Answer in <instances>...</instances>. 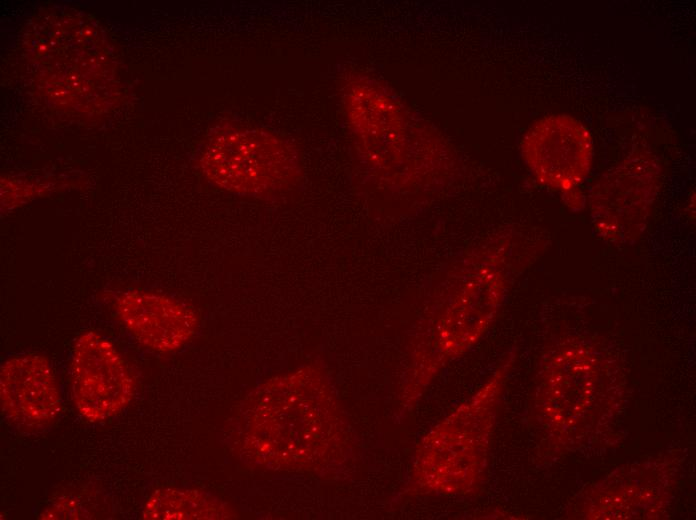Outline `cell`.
Masks as SVG:
<instances>
[{
	"label": "cell",
	"mask_w": 696,
	"mask_h": 520,
	"mask_svg": "<svg viewBox=\"0 0 696 520\" xmlns=\"http://www.w3.org/2000/svg\"><path fill=\"white\" fill-rule=\"evenodd\" d=\"M522 155L535 178L545 186L568 192L589 175L593 145L585 126L564 114L546 116L526 132Z\"/></svg>",
	"instance_id": "6"
},
{
	"label": "cell",
	"mask_w": 696,
	"mask_h": 520,
	"mask_svg": "<svg viewBox=\"0 0 696 520\" xmlns=\"http://www.w3.org/2000/svg\"><path fill=\"white\" fill-rule=\"evenodd\" d=\"M659 179L658 162L646 153H634L603 174L589 197L595 233L617 245L636 241L645 230Z\"/></svg>",
	"instance_id": "4"
},
{
	"label": "cell",
	"mask_w": 696,
	"mask_h": 520,
	"mask_svg": "<svg viewBox=\"0 0 696 520\" xmlns=\"http://www.w3.org/2000/svg\"><path fill=\"white\" fill-rule=\"evenodd\" d=\"M117 313L138 342L159 353L179 350L198 328V317L192 308L160 293H122L117 299Z\"/></svg>",
	"instance_id": "8"
},
{
	"label": "cell",
	"mask_w": 696,
	"mask_h": 520,
	"mask_svg": "<svg viewBox=\"0 0 696 520\" xmlns=\"http://www.w3.org/2000/svg\"><path fill=\"white\" fill-rule=\"evenodd\" d=\"M0 401L5 416L20 428L51 425L61 409V397L47 358L24 354L7 359L0 370Z\"/></svg>",
	"instance_id": "7"
},
{
	"label": "cell",
	"mask_w": 696,
	"mask_h": 520,
	"mask_svg": "<svg viewBox=\"0 0 696 520\" xmlns=\"http://www.w3.org/2000/svg\"><path fill=\"white\" fill-rule=\"evenodd\" d=\"M241 458L270 471H317L337 460L345 428L335 397L315 368L261 383L241 403L236 423Z\"/></svg>",
	"instance_id": "1"
},
{
	"label": "cell",
	"mask_w": 696,
	"mask_h": 520,
	"mask_svg": "<svg viewBox=\"0 0 696 520\" xmlns=\"http://www.w3.org/2000/svg\"><path fill=\"white\" fill-rule=\"evenodd\" d=\"M71 390L79 413L89 421L111 418L128 405L134 381L121 354L95 331L82 333L73 346Z\"/></svg>",
	"instance_id": "5"
},
{
	"label": "cell",
	"mask_w": 696,
	"mask_h": 520,
	"mask_svg": "<svg viewBox=\"0 0 696 520\" xmlns=\"http://www.w3.org/2000/svg\"><path fill=\"white\" fill-rule=\"evenodd\" d=\"M84 513L77 501L65 498L56 501L40 514L41 519H80Z\"/></svg>",
	"instance_id": "10"
},
{
	"label": "cell",
	"mask_w": 696,
	"mask_h": 520,
	"mask_svg": "<svg viewBox=\"0 0 696 520\" xmlns=\"http://www.w3.org/2000/svg\"><path fill=\"white\" fill-rule=\"evenodd\" d=\"M200 166L223 190L258 198L286 191L301 175L290 144L262 129L239 126L222 128L208 139Z\"/></svg>",
	"instance_id": "3"
},
{
	"label": "cell",
	"mask_w": 696,
	"mask_h": 520,
	"mask_svg": "<svg viewBox=\"0 0 696 520\" xmlns=\"http://www.w3.org/2000/svg\"><path fill=\"white\" fill-rule=\"evenodd\" d=\"M616 373L612 358L585 340H565L548 353L539 404L554 437L580 444L612 416Z\"/></svg>",
	"instance_id": "2"
},
{
	"label": "cell",
	"mask_w": 696,
	"mask_h": 520,
	"mask_svg": "<svg viewBox=\"0 0 696 520\" xmlns=\"http://www.w3.org/2000/svg\"><path fill=\"white\" fill-rule=\"evenodd\" d=\"M147 520H222L237 517L215 495L198 489L162 488L146 500L142 512Z\"/></svg>",
	"instance_id": "9"
}]
</instances>
